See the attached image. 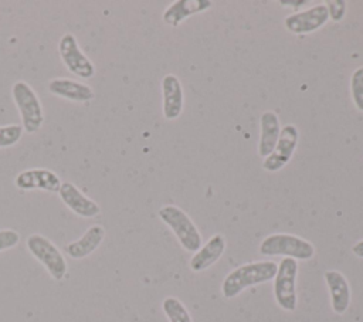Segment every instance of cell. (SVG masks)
<instances>
[{
	"label": "cell",
	"mask_w": 363,
	"mask_h": 322,
	"mask_svg": "<svg viewBox=\"0 0 363 322\" xmlns=\"http://www.w3.org/2000/svg\"><path fill=\"white\" fill-rule=\"evenodd\" d=\"M278 264L274 261H257L244 264L233 270L223 281L221 292L224 298L231 299L241 294L245 288L274 279Z\"/></svg>",
	"instance_id": "6da1fadb"
},
{
	"label": "cell",
	"mask_w": 363,
	"mask_h": 322,
	"mask_svg": "<svg viewBox=\"0 0 363 322\" xmlns=\"http://www.w3.org/2000/svg\"><path fill=\"white\" fill-rule=\"evenodd\" d=\"M11 98L21 119L26 133L37 132L44 122V111L37 92L26 81H17L11 87Z\"/></svg>",
	"instance_id": "7a4b0ae2"
},
{
	"label": "cell",
	"mask_w": 363,
	"mask_h": 322,
	"mask_svg": "<svg viewBox=\"0 0 363 322\" xmlns=\"http://www.w3.org/2000/svg\"><path fill=\"white\" fill-rule=\"evenodd\" d=\"M160 220L176 234L184 250L196 252L201 247V235L191 218L177 206L167 204L159 209Z\"/></svg>",
	"instance_id": "3957f363"
},
{
	"label": "cell",
	"mask_w": 363,
	"mask_h": 322,
	"mask_svg": "<svg viewBox=\"0 0 363 322\" xmlns=\"http://www.w3.org/2000/svg\"><path fill=\"white\" fill-rule=\"evenodd\" d=\"M259 254L262 255H285L294 260H309L315 254L313 245L294 234H271L259 244Z\"/></svg>",
	"instance_id": "277c9868"
},
{
	"label": "cell",
	"mask_w": 363,
	"mask_h": 322,
	"mask_svg": "<svg viewBox=\"0 0 363 322\" xmlns=\"http://www.w3.org/2000/svg\"><path fill=\"white\" fill-rule=\"evenodd\" d=\"M26 245L31 255L44 265L54 279L61 281L67 275L68 265L64 255L47 237L41 234H31L28 235Z\"/></svg>",
	"instance_id": "5b68a950"
},
{
	"label": "cell",
	"mask_w": 363,
	"mask_h": 322,
	"mask_svg": "<svg viewBox=\"0 0 363 322\" xmlns=\"http://www.w3.org/2000/svg\"><path fill=\"white\" fill-rule=\"evenodd\" d=\"M58 54L65 68L82 78L88 79L95 75V64L81 50L77 37L72 33H65L58 41Z\"/></svg>",
	"instance_id": "8992f818"
},
{
	"label": "cell",
	"mask_w": 363,
	"mask_h": 322,
	"mask_svg": "<svg viewBox=\"0 0 363 322\" xmlns=\"http://www.w3.org/2000/svg\"><path fill=\"white\" fill-rule=\"evenodd\" d=\"M298 274V262L294 258L285 257L278 265V271L274 277V296L277 304L285 311H295L296 308V291L295 281Z\"/></svg>",
	"instance_id": "52a82bcc"
},
{
	"label": "cell",
	"mask_w": 363,
	"mask_h": 322,
	"mask_svg": "<svg viewBox=\"0 0 363 322\" xmlns=\"http://www.w3.org/2000/svg\"><path fill=\"white\" fill-rule=\"evenodd\" d=\"M299 132L295 125H285L281 129L277 146L274 152L264 159L262 167L268 172H277L282 169L292 157L298 145Z\"/></svg>",
	"instance_id": "ba28073f"
},
{
	"label": "cell",
	"mask_w": 363,
	"mask_h": 322,
	"mask_svg": "<svg viewBox=\"0 0 363 322\" xmlns=\"http://www.w3.org/2000/svg\"><path fill=\"white\" fill-rule=\"evenodd\" d=\"M61 179L57 173L50 169H26L20 172L16 179L14 184L20 190H43L48 193H58L61 187Z\"/></svg>",
	"instance_id": "9c48e42d"
},
{
	"label": "cell",
	"mask_w": 363,
	"mask_h": 322,
	"mask_svg": "<svg viewBox=\"0 0 363 322\" xmlns=\"http://www.w3.org/2000/svg\"><path fill=\"white\" fill-rule=\"evenodd\" d=\"M329 20L326 4H316L308 10L294 13L285 17L284 24L294 34H306L316 31Z\"/></svg>",
	"instance_id": "30bf717a"
},
{
	"label": "cell",
	"mask_w": 363,
	"mask_h": 322,
	"mask_svg": "<svg viewBox=\"0 0 363 322\" xmlns=\"http://www.w3.org/2000/svg\"><path fill=\"white\" fill-rule=\"evenodd\" d=\"M61 201L77 216L82 218H92L101 213L99 204L85 196L74 183L62 182L58 190Z\"/></svg>",
	"instance_id": "8fae6325"
},
{
	"label": "cell",
	"mask_w": 363,
	"mask_h": 322,
	"mask_svg": "<svg viewBox=\"0 0 363 322\" xmlns=\"http://www.w3.org/2000/svg\"><path fill=\"white\" fill-rule=\"evenodd\" d=\"M50 94L72 102H88L94 98V89L81 81L71 78H54L48 81Z\"/></svg>",
	"instance_id": "7c38bea8"
},
{
	"label": "cell",
	"mask_w": 363,
	"mask_h": 322,
	"mask_svg": "<svg viewBox=\"0 0 363 322\" xmlns=\"http://www.w3.org/2000/svg\"><path fill=\"white\" fill-rule=\"evenodd\" d=\"M163 95V116L167 121H174L183 111V88L179 78L173 74H167L162 79Z\"/></svg>",
	"instance_id": "4fadbf2b"
},
{
	"label": "cell",
	"mask_w": 363,
	"mask_h": 322,
	"mask_svg": "<svg viewBox=\"0 0 363 322\" xmlns=\"http://www.w3.org/2000/svg\"><path fill=\"white\" fill-rule=\"evenodd\" d=\"M104 237H105L104 227L99 224H94L89 228H86V231L78 240L67 244L64 250L68 254V257L74 260H81L92 254L101 245V243L104 241Z\"/></svg>",
	"instance_id": "5bb4252c"
},
{
	"label": "cell",
	"mask_w": 363,
	"mask_h": 322,
	"mask_svg": "<svg viewBox=\"0 0 363 322\" xmlns=\"http://www.w3.org/2000/svg\"><path fill=\"white\" fill-rule=\"evenodd\" d=\"M325 281L330 292L332 309L339 315L345 313L350 304V287L347 279L342 272L329 270L325 272Z\"/></svg>",
	"instance_id": "9a60e30c"
},
{
	"label": "cell",
	"mask_w": 363,
	"mask_h": 322,
	"mask_svg": "<svg viewBox=\"0 0 363 322\" xmlns=\"http://www.w3.org/2000/svg\"><path fill=\"white\" fill-rule=\"evenodd\" d=\"M211 4L208 0H177L164 10L163 21L172 27H177L184 18L208 10Z\"/></svg>",
	"instance_id": "2e32d148"
},
{
	"label": "cell",
	"mask_w": 363,
	"mask_h": 322,
	"mask_svg": "<svg viewBox=\"0 0 363 322\" xmlns=\"http://www.w3.org/2000/svg\"><path fill=\"white\" fill-rule=\"evenodd\" d=\"M261 133H259V143H258V153L261 157H268L278 142L281 128L278 115L274 111H265L261 115Z\"/></svg>",
	"instance_id": "e0dca14e"
},
{
	"label": "cell",
	"mask_w": 363,
	"mask_h": 322,
	"mask_svg": "<svg viewBox=\"0 0 363 322\" xmlns=\"http://www.w3.org/2000/svg\"><path fill=\"white\" fill-rule=\"evenodd\" d=\"M224 250H225L224 237L221 234L213 235L203 247H200L199 251L194 252V255L190 260V268L194 272L207 270L223 255Z\"/></svg>",
	"instance_id": "ac0fdd59"
},
{
	"label": "cell",
	"mask_w": 363,
	"mask_h": 322,
	"mask_svg": "<svg viewBox=\"0 0 363 322\" xmlns=\"http://www.w3.org/2000/svg\"><path fill=\"white\" fill-rule=\"evenodd\" d=\"M163 312L169 318L170 322H191V316L186 306L174 296L164 298L162 304Z\"/></svg>",
	"instance_id": "d6986e66"
},
{
	"label": "cell",
	"mask_w": 363,
	"mask_h": 322,
	"mask_svg": "<svg viewBox=\"0 0 363 322\" xmlns=\"http://www.w3.org/2000/svg\"><path fill=\"white\" fill-rule=\"evenodd\" d=\"M350 92L354 106L363 112V67L353 71L350 78Z\"/></svg>",
	"instance_id": "ffe728a7"
},
{
	"label": "cell",
	"mask_w": 363,
	"mask_h": 322,
	"mask_svg": "<svg viewBox=\"0 0 363 322\" xmlns=\"http://www.w3.org/2000/svg\"><path fill=\"white\" fill-rule=\"evenodd\" d=\"M23 128L21 125H4L0 126V149L14 146L23 136Z\"/></svg>",
	"instance_id": "44dd1931"
},
{
	"label": "cell",
	"mask_w": 363,
	"mask_h": 322,
	"mask_svg": "<svg viewBox=\"0 0 363 322\" xmlns=\"http://www.w3.org/2000/svg\"><path fill=\"white\" fill-rule=\"evenodd\" d=\"M18 241H20V234L16 230H11V228L0 230V251L9 250L17 245Z\"/></svg>",
	"instance_id": "7402d4cb"
},
{
	"label": "cell",
	"mask_w": 363,
	"mask_h": 322,
	"mask_svg": "<svg viewBox=\"0 0 363 322\" xmlns=\"http://www.w3.org/2000/svg\"><path fill=\"white\" fill-rule=\"evenodd\" d=\"M328 7L329 17L333 21H340L346 13V3L343 0H330L325 3Z\"/></svg>",
	"instance_id": "603a6c76"
},
{
	"label": "cell",
	"mask_w": 363,
	"mask_h": 322,
	"mask_svg": "<svg viewBox=\"0 0 363 322\" xmlns=\"http://www.w3.org/2000/svg\"><path fill=\"white\" fill-rule=\"evenodd\" d=\"M352 251H353V254H354L356 257L363 258V240L357 241V243L352 247Z\"/></svg>",
	"instance_id": "cb8c5ba5"
},
{
	"label": "cell",
	"mask_w": 363,
	"mask_h": 322,
	"mask_svg": "<svg viewBox=\"0 0 363 322\" xmlns=\"http://www.w3.org/2000/svg\"><path fill=\"white\" fill-rule=\"evenodd\" d=\"M305 1H281V4H294V6H301Z\"/></svg>",
	"instance_id": "d4e9b609"
}]
</instances>
